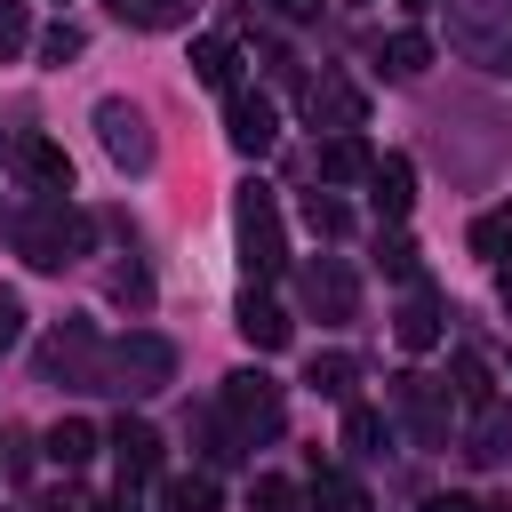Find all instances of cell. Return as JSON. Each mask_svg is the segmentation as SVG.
I'll use <instances>...</instances> for the list:
<instances>
[{
	"instance_id": "obj_31",
	"label": "cell",
	"mask_w": 512,
	"mask_h": 512,
	"mask_svg": "<svg viewBox=\"0 0 512 512\" xmlns=\"http://www.w3.org/2000/svg\"><path fill=\"white\" fill-rule=\"evenodd\" d=\"M24 40H32V16H24L16 0H0V56H16Z\"/></svg>"
},
{
	"instance_id": "obj_28",
	"label": "cell",
	"mask_w": 512,
	"mask_h": 512,
	"mask_svg": "<svg viewBox=\"0 0 512 512\" xmlns=\"http://www.w3.org/2000/svg\"><path fill=\"white\" fill-rule=\"evenodd\" d=\"M472 248H480V256H504V248H512V208L480 216V224H472Z\"/></svg>"
},
{
	"instance_id": "obj_13",
	"label": "cell",
	"mask_w": 512,
	"mask_h": 512,
	"mask_svg": "<svg viewBox=\"0 0 512 512\" xmlns=\"http://www.w3.org/2000/svg\"><path fill=\"white\" fill-rule=\"evenodd\" d=\"M392 392H400V408H408V424H416V440H424V448H440V440H448V408H440V392H432L424 376H400Z\"/></svg>"
},
{
	"instance_id": "obj_20",
	"label": "cell",
	"mask_w": 512,
	"mask_h": 512,
	"mask_svg": "<svg viewBox=\"0 0 512 512\" xmlns=\"http://www.w3.org/2000/svg\"><path fill=\"white\" fill-rule=\"evenodd\" d=\"M424 64H432V40H424V32H392V40H384V72H392V80H416Z\"/></svg>"
},
{
	"instance_id": "obj_1",
	"label": "cell",
	"mask_w": 512,
	"mask_h": 512,
	"mask_svg": "<svg viewBox=\"0 0 512 512\" xmlns=\"http://www.w3.org/2000/svg\"><path fill=\"white\" fill-rule=\"evenodd\" d=\"M232 232H240V264H248V280H272V272L288 264L272 184H240V200H232Z\"/></svg>"
},
{
	"instance_id": "obj_17",
	"label": "cell",
	"mask_w": 512,
	"mask_h": 512,
	"mask_svg": "<svg viewBox=\"0 0 512 512\" xmlns=\"http://www.w3.org/2000/svg\"><path fill=\"white\" fill-rule=\"evenodd\" d=\"M120 24H136V32H168V24H184L192 16V0H104Z\"/></svg>"
},
{
	"instance_id": "obj_25",
	"label": "cell",
	"mask_w": 512,
	"mask_h": 512,
	"mask_svg": "<svg viewBox=\"0 0 512 512\" xmlns=\"http://www.w3.org/2000/svg\"><path fill=\"white\" fill-rule=\"evenodd\" d=\"M504 440H512L504 408H480V432H472V448H464V456H472V464H496V456H504Z\"/></svg>"
},
{
	"instance_id": "obj_22",
	"label": "cell",
	"mask_w": 512,
	"mask_h": 512,
	"mask_svg": "<svg viewBox=\"0 0 512 512\" xmlns=\"http://www.w3.org/2000/svg\"><path fill=\"white\" fill-rule=\"evenodd\" d=\"M312 512H368V488H360V480H344V472H320Z\"/></svg>"
},
{
	"instance_id": "obj_30",
	"label": "cell",
	"mask_w": 512,
	"mask_h": 512,
	"mask_svg": "<svg viewBox=\"0 0 512 512\" xmlns=\"http://www.w3.org/2000/svg\"><path fill=\"white\" fill-rule=\"evenodd\" d=\"M80 48H88L80 24H48V32H40V56H48V64H64V56H80Z\"/></svg>"
},
{
	"instance_id": "obj_27",
	"label": "cell",
	"mask_w": 512,
	"mask_h": 512,
	"mask_svg": "<svg viewBox=\"0 0 512 512\" xmlns=\"http://www.w3.org/2000/svg\"><path fill=\"white\" fill-rule=\"evenodd\" d=\"M304 224H312L320 240H336V232H344L352 216H344V200H328V192H304Z\"/></svg>"
},
{
	"instance_id": "obj_23",
	"label": "cell",
	"mask_w": 512,
	"mask_h": 512,
	"mask_svg": "<svg viewBox=\"0 0 512 512\" xmlns=\"http://www.w3.org/2000/svg\"><path fill=\"white\" fill-rule=\"evenodd\" d=\"M352 376H360V360H352V352H312V384H320V392H336V400H344V392H352Z\"/></svg>"
},
{
	"instance_id": "obj_24",
	"label": "cell",
	"mask_w": 512,
	"mask_h": 512,
	"mask_svg": "<svg viewBox=\"0 0 512 512\" xmlns=\"http://www.w3.org/2000/svg\"><path fill=\"white\" fill-rule=\"evenodd\" d=\"M488 392H496V384H488V360H480V352H456V400H464V408H488Z\"/></svg>"
},
{
	"instance_id": "obj_39",
	"label": "cell",
	"mask_w": 512,
	"mask_h": 512,
	"mask_svg": "<svg viewBox=\"0 0 512 512\" xmlns=\"http://www.w3.org/2000/svg\"><path fill=\"white\" fill-rule=\"evenodd\" d=\"M104 512H136V504H128V488H120V496H112V504H104Z\"/></svg>"
},
{
	"instance_id": "obj_12",
	"label": "cell",
	"mask_w": 512,
	"mask_h": 512,
	"mask_svg": "<svg viewBox=\"0 0 512 512\" xmlns=\"http://www.w3.org/2000/svg\"><path fill=\"white\" fill-rule=\"evenodd\" d=\"M240 336H248L256 352H280V344L296 336V320H288L272 296H256V288H248V296H240Z\"/></svg>"
},
{
	"instance_id": "obj_16",
	"label": "cell",
	"mask_w": 512,
	"mask_h": 512,
	"mask_svg": "<svg viewBox=\"0 0 512 512\" xmlns=\"http://www.w3.org/2000/svg\"><path fill=\"white\" fill-rule=\"evenodd\" d=\"M160 504L168 512H216L224 496H216V472H176V480H160Z\"/></svg>"
},
{
	"instance_id": "obj_11",
	"label": "cell",
	"mask_w": 512,
	"mask_h": 512,
	"mask_svg": "<svg viewBox=\"0 0 512 512\" xmlns=\"http://www.w3.org/2000/svg\"><path fill=\"white\" fill-rule=\"evenodd\" d=\"M392 336H400V352H432L440 344V296L432 288H408V304L392 312Z\"/></svg>"
},
{
	"instance_id": "obj_32",
	"label": "cell",
	"mask_w": 512,
	"mask_h": 512,
	"mask_svg": "<svg viewBox=\"0 0 512 512\" xmlns=\"http://www.w3.org/2000/svg\"><path fill=\"white\" fill-rule=\"evenodd\" d=\"M384 272L392 280H416V240H384Z\"/></svg>"
},
{
	"instance_id": "obj_5",
	"label": "cell",
	"mask_w": 512,
	"mask_h": 512,
	"mask_svg": "<svg viewBox=\"0 0 512 512\" xmlns=\"http://www.w3.org/2000/svg\"><path fill=\"white\" fill-rule=\"evenodd\" d=\"M304 120H312V128H328V136H360L368 96H360L344 72H320V80H304Z\"/></svg>"
},
{
	"instance_id": "obj_14",
	"label": "cell",
	"mask_w": 512,
	"mask_h": 512,
	"mask_svg": "<svg viewBox=\"0 0 512 512\" xmlns=\"http://www.w3.org/2000/svg\"><path fill=\"white\" fill-rule=\"evenodd\" d=\"M368 168H376V152L360 136H328L320 144V184H368Z\"/></svg>"
},
{
	"instance_id": "obj_29",
	"label": "cell",
	"mask_w": 512,
	"mask_h": 512,
	"mask_svg": "<svg viewBox=\"0 0 512 512\" xmlns=\"http://www.w3.org/2000/svg\"><path fill=\"white\" fill-rule=\"evenodd\" d=\"M376 440H384V416H376V408H352V416H344V448H360V456H368Z\"/></svg>"
},
{
	"instance_id": "obj_6",
	"label": "cell",
	"mask_w": 512,
	"mask_h": 512,
	"mask_svg": "<svg viewBox=\"0 0 512 512\" xmlns=\"http://www.w3.org/2000/svg\"><path fill=\"white\" fill-rule=\"evenodd\" d=\"M96 136H104V152H112L120 168H152V128H144V112H136L128 96H104V104H96Z\"/></svg>"
},
{
	"instance_id": "obj_8",
	"label": "cell",
	"mask_w": 512,
	"mask_h": 512,
	"mask_svg": "<svg viewBox=\"0 0 512 512\" xmlns=\"http://www.w3.org/2000/svg\"><path fill=\"white\" fill-rule=\"evenodd\" d=\"M224 136H232L240 152H272V136H280V112H272V96H256V88H232V96H224Z\"/></svg>"
},
{
	"instance_id": "obj_15",
	"label": "cell",
	"mask_w": 512,
	"mask_h": 512,
	"mask_svg": "<svg viewBox=\"0 0 512 512\" xmlns=\"http://www.w3.org/2000/svg\"><path fill=\"white\" fill-rule=\"evenodd\" d=\"M192 80H208V88H224V96H232V80H240V48H232V40H216V32H208V40H192Z\"/></svg>"
},
{
	"instance_id": "obj_3",
	"label": "cell",
	"mask_w": 512,
	"mask_h": 512,
	"mask_svg": "<svg viewBox=\"0 0 512 512\" xmlns=\"http://www.w3.org/2000/svg\"><path fill=\"white\" fill-rule=\"evenodd\" d=\"M16 240H24V256H32L40 272H56V264H72V256H80V240H88V216H72V208L56 200V208L24 216V232H16Z\"/></svg>"
},
{
	"instance_id": "obj_2",
	"label": "cell",
	"mask_w": 512,
	"mask_h": 512,
	"mask_svg": "<svg viewBox=\"0 0 512 512\" xmlns=\"http://www.w3.org/2000/svg\"><path fill=\"white\" fill-rule=\"evenodd\" d=\"M224 416H232L240 440H272L288 408H280V384H272L264 368H232V376H224Z\"/></svg>"
},
{
	"instance_id": "obj_34",
	"label": "cell",
	"mask_w": 512,
	"mask_h": 512,
	"mask_svg": "<svg viewBox=\"0 0 512 512\" xmlns=\"http://www.w3.org/2000/svg\"><path fill=\"white\" fill-rule=\"evenodd\" d=\"M112 296H120V304H128V296H136V304H144V296H152V280H144V272H136V264H128V272H112Z\"/></svg>"
},
{
	"instance_id": "obj_7",
	"label": "cell",
	"mask_w": 512,
	"mask_h": 512,
	"mask_svg": "<svg viewBox=\"0 0 512 512\" xmlns=\"http://www.w3.org/2000/svg\"><path fill=\"white\" fill-rule=\"evenodd\" d=\"M112 376H120V392H160V384L176 376V352H168L160 336H144V328H136V336H120V344H112Z\"/></svg>"
},
{
	"instance_id": "obj_19",
	"label": "cell",
	"mask_w": 512,
	"mask_h": 512,
	"mask_svg": "<svg viewBox=\"0 0 512 512\" xmlns=\"http://www.w3.org/2000/svg\"><path fill=\"white\" fill-rule=\"evenodd\" d=\"M88 456H96V424L64 416V424L48 432V464H64V472H72V464H88Z\"/></svg>"
},
{
	"instance_id": "obj_26",
	"label": "cell",
	"mask_w": 512,
	"mask_h": 512,
	"mask_svg": "<svg viewBox=\"0 0 512 512\" xmlns=\"http://www.w3.org/2000/svg\"><path fill=\"white\" fill-rule=\"evenodd\" d=\"M248 512H296V480L256 472V480H248Z\"/></svg>"
},
{
	"instance_id": "obj_4",
	"label": "cell",
	"mask_w": 512,
	"mask_h": 512,
	"mask_svg": "<svg viewBox=\"0 0 512 512\" xmlns=\"http://www.w3.org/2000/svg\"><path fill=\"white\" fill-rule=\"evenodd\" d=\"M296 296H304V312H320V320H352V312H360V280H352L344 256H312V264L296 272Z\"/></svg>"
},
{
	"instance_id": "obj_10",
	"label": "cell",
	"mask_w": 512,
	"mask_h": 512,
	"mask_svg": "<svg viewBox=\"0 0 512 512\" xmlns=\"http://www.w3.org/2000/svg\"><path fill=\"white\" fill-rule=\"evenodd\" d=\"M368 200H376V216H408V208H416V168H408L400 152H384V160L368 168Z\"/></svg>"
},
{
	"instance_id": "obj_40",
	"label": "cell",
	"mask_w": 512,
	"mask_h": 512,
	"mask_svg": "<svg viewBox=\"0 0 512 512\" xmlns=\"http://www.w3.org/2000/svg\"><path fill=\"white\" fill-rule=\"evenodd\" d=\"M400 8H432V0H400Z\"/></svg>"
},
{
	"instance_id": "obj_9",
	"label": "cell",
	"mask_w": 512,
	"mask_h": 512,
	"mask_svg": "<svg viewBox=\"0 0 512 512\" xmlns=\"http://www.w3.org/2000/svg\"><path fill=\"white\" fill-rule=\"evenodd\" d=\"M112 456H120V488H144V480L160 472V432H152V424H136V416H120Z\"/></svg>"
},
{
	"instance_id": "obj_33",
	"label": "cell",
	"mask_w": 512,
	"mask_h": 512,
	"mask_svg": "<svg viewBox=\"0 0 512 512\" xmlns=\"http://www.w3.org/2000/svg\"><path fill=\"white\" fill-rule=\"evenodd\" d=\"M16 336H24V304L0 296V352H16Z\"/></svg>"
},
{
	"instance_id": "obj_18",
	"label": "cell",
	"mask_w": 512,
	"mask_h": 512,
	"mask_svg": "<svg viewBox=\"0 0 512 512\" xmlns=\"http://www.w3.org/2000/svg\"><path fill=\"white\" fill-rule=\"evenodd\" d=\"M24 168H32L48 192H72V160H64V144H48V136H24Z\"/></svg>"
},
{
	"instance_id": "obj_21",
	"label": "cell",
	"mask_w": 512,
	"mask_h": 512,
	"mask_svg": "<svg viewBox=\"0 0 512 512\" xmlns=\"http://www.w3.org/2000/svg\"><path fill=\"white\" fill-rule=\"evenodd\" d=\"M88 360H96V336H88V328H64V336L48 344V376H80Z\"/></svg>"
},
{
	"instance_id": "obj_38",
	"label": "cell",
	"mask_w": 512,
	"mask_h": 512,
	"mask_svg": "<svg viewBox=\"0 0 512 512\" xmlns=\"http://www.w3.org/2000/svg\"><path fill=\"white\" fill-rule=\"evenodd\" d=\"M496 296H504V312H512V264H504V280H496Z\"/></svg>"
},
{
	"instance_id": "obj_36",
	"label": "cell",
	"mask_w": 512,
	"mask_h": 512,
	"mask_svg": "<svg viewBox=\"0 0 512 512\" xmlns=\"http://www.w3.org/2000/svg\"><path fill=\"white\" fill-rule=\"evenodd\" d=\"M40 512H88L80 496H40Z\"/></svg>"
},
{
	"instance_id": "obj_37",
	"label": "cell",
	"mask_w": 512,
	"mask_h": 512,
	"mask_svg": "<svg viewBox=\"0 0 512 512\" xmlns=\"http://www.w3.org/2000/svg\"><path fill=\"white\" fill-rule=\"evenodd\" d=\"M280 16H320V0H272Z\"/></svg>"
},
{
	"instance_id": "obj_35",
	"label": "cell",
	"mask_w": 512,
	"mask_h": 512,
	"mask_svg": "<svg viewBox=\"0 0 512 512\" xmlns=\"http://www.w3.org/2000/svg\"><path fill=\"white\" fill-rule=\"evenodd\" d=\"M416 512H480V504H472V496H424Z\"/></svg>"
}]
</instances>
